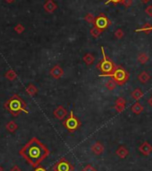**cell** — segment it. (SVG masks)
Here are the masks:
<instances>
[{
    "instance_id": "obj_1",
    "label": "cell",
    "mask_w": 152,
    "mask_h": 171,
    "mask_svg": "<svg viewBox=\"0 0 152 171\" xmlns=\"http://www.w3.org/2000/svg\"><path fill=\"white\" fill-rule=\"evenodd\" d=\"M49 150L37 138H32L21 151L20 155L24 158L32 167H37L49 155Z\"/></svg>"
},
{
    "instance_id": "obj_2",
    "label": "cell",
    "mask_w": 152,
    "mask_h": 171,
    "mask_svg": "<svg viewBox=\"0 0 152 171\" xmlns=\"http://www.w3.org/2000/svg\"><path fill=\"white\" fill-rule=\"evenodd\" d=\"M100 76L105 77V76H108V77H112L113 80L116 83V84L118 85H124V83H127V81L129 80V73H128L125 69H124L122 66H116L115 68V70L111 73V74L108 75H100Z\"/></svg>"
},
{
    "instance_id": "obj_3",
    "label": "cell",
    "mask_w": 152,
    "mask_h": 171,
    "mask_svg": "<svg viewBox=\"0 0 152 171\" xmlns=\"http://www.w3.org/2000/svg\"><path fill=\"white\" fill-rule=\"evenodd\" d=\"M101 51H102V55H103V59L102 61L99 62V66H97L98 68L100 69V71L103 73V75H108L111 74L116 68V66L114 64V63L111 60H109L107 56L105 54V50H104V48H101Z\"/></svg>"
},
{
    "instance_id": "obj_4",
    "label": "cell",
    "mask_w": 152,
    "mask_h": 171,
    "mask_svg": "<svg viewBox=\"0 0 152 171\" xmlns=\"http://www.w3.org/2000/svg\"><path fill=\"white\" fill-rule=\"evenodd\" d=\"M8 109H10L11 112H13L14 114H17L18 111L22 110L24 112H28L27 110L24 109V104L22 101V100L18 99L17 97L14 98V99L10 100L9 103H8Z\"/></svg>"
},
{
    "instance_id": "obj_5",
    "label": "cell",
    "mask_w": 152,
    "mask_h": 171,
    "mask_svg": "<svg viewBox=\"0 0 152 171\" xmlns=\"http://www.w3.org/2000/svg\"><path fill=\"white\" fill-rule=\"evenodd\" d=\"M65 126L69 130V131H74V130H76L77 127L79 126V122H78V120L74 117V114H73V111H71V116H70V117L66 121Z\"/></svg>"
},
{
    "instance_id": "obj_6",
    "label": "cell",
    "mask_w": 152,
    "mask_h": 171,
    "mask_svg": "<svg viewBox=\"0 0 152 171\" xmlns=\"http://www.w3.org/2000/svg\"><path fill=\"white\" fill-rule=\"evenodd\" d=\"M73 169L74 168L65 159H61L55 168V171H72Z\"/></svg>"
},
{
    "instance_id": "obj_7",
    "label": "cell",
    "mask_w": 152,
    "mask_h": 171,
    "mask_svg": "<svg viewBox=\"0 0 152 171\" xmlns=\"http://www.w3.org/2000/svg\"><path fill=\"white\" fill-rule=\"evenodd\" d=\"M139 151H140V152H141L143 154V155L149 156L152 152V146L148 142H144L139 147Z\"/></svg>"
},
{
    "instance_id": "obj_8",
    "label": "cell",
    "mask_w": 152,
    "mask_h": 171,
    "mask_svg": "<svg viewBox=\"0 0 152 171\" xmlns=\"http://www.w3.org/2000/svg\"><path fill=\"white\" fill-rule=\"evenodd\" d=\"M108 25V20L105 16H99V17L96 20V26L99 30L106 29Z\"/></svg>"
},
{
    "instance_id": "obj_9",
    "label": "cell",
    "mask_w": 152,
    "mask_h": 171,
    "mask_svg": "<svg viewBox=\"0 0 152 171\" xmlns=\"http://www.w3.org/2000/svg\"><path fill=\"white\" fill-rule=\"evenodd\" d=\"M150 79V75L148 72L146 71H142L141 74L138 75V80H139V82H141V83H148Z\"/></svg>"
},
{
    "instance_id": "obj_10",
    "label": "cell",
    "mask_w": 152,
    "mask_h": 171,
    "mask_svg": "<svg viewBox=\"0 0 152 171\" xmlns=\"http://www.w3.org/2000/svg\"><path fill=\"white\" fill-rule=\"evenodd\" d=\"M116 155L119 157V158H121V159H125L128 155H129V151H128V150L124 147V146H121V147H119L117 150H116Z\"/></svg>"
},
{
    "instance_id": "obj_11",
    "label": "cell",
    "mask_w": 152,
    "mask_h": 171,
    "mask_svg": "<svg viewBox=\"0 0 152 171\" xmlns=\"http://www.w3.org/2000/svg\"><path fill=\"white\" fill-rule=\"evenodd\" d=\"M144 110V108H143V106L139 103V102H136L135 104H133L132 106V111L136 114V115H140L141 113H142Z\"/></svg>"
},
{
    "instance_id": "obj_12",
    "label": "cell",
    "mask_w": 152,
    "mask_h": 171,
    "mask_svg": "<svg viewBox=\"0 0 152 171\" xmlns=\"http://www.w3.org/2000/svg\"><path fill=\"white\" fill-rule=\"evenodd\" d=\"M91 150L92 151L95 153V154H97V155H99V154H101L104 151V147H103V145L99 142H96L94 145H92V147H91Z\"/></svg>"
},
{
    "instance_id": "obj_13",
    "label": "cell",
    "mask_w": 152,
    "mask_h": 171,
    "mask_svg": "<svg viewBox=\"0 0 152 171\" xmlns=\"http://www.w3.org/2000/svg\"><path fill=\"white\" fill-rule=\"evenodd\" d=\"M66 110L63 107H59L55 110V116L57 117L58 119H62L66 117Z\"/></svg>"
},
{
    "instance_id": "obj_14",
    "label": "cell",
    "mask_w": 152,
    "mask_h": 171,
    "mask_svg": "<svg viewBox=\"0 0 152 171\" xmlns=\"http://www.w3.org/2000/svg\"><path fill=\"white\" fill-rule=\"evenodd\" d=\"M143 96H144V93L142 92L141 90L139 89V88L135 89L134 91L132 92V97L133 98L134 100H139L140 99H141Z\"/></svg>"
},
{
    "instance_id": "obj_15",
    "label": "cell",
    "mask_w": 152,
    "mask_h": 171,
    "mask_svg": "<svg viewBox=\"0 0 152 171\" xmlns=\"http://www.w3.org/2000/svg\"><path fill=\"white\" fill-rule=\"evenodd\" d=\"M149 56L146 53H141L138 56V62L141 63V64H145L149 61Z\"/></svg>"
},
{
    "instance_id": "obj_16",
    "label": "cell",
    "mask_w": 152,
    "mask_h": 171,
    "mask_svg": "<svg viewBox=\"0 0 152 171\" xmlns=\"http://www.w3.org/2000/svg\"><path fill=\"white\" fill-rule=\"evenodd\" d=\"M51 74L55 78H58L61 76V75L63 74V71L61 70V68L59 66H55L52 71H51Z\"/></svg>"
},
{
    "instance_id": "obj_17",
    "label": "cell",
    "mask_w": 152,
    "mask_h": 171,
    "mask_svg": "<svg viewBox=\"0 0 152 171\" xmlns=\"http://www.w3.org/2000/svg\"><path fill=\"white\" fill-rule=\"evenodd\" d=\"M116 83L115 82L114 80H109L108 82L106 83V86L108 90H110V91H113V90H115L116 88Z\"/></svg>"
},
{
    "instance_id": "obj_18",
    "label": "cell",
    "mask_w": 152,
    "mask_h": 171,
    "mask_svg": "<svg viewBox=\"0 0 152 171\" xmlns=\"http://www.w3.org/2000/svg\"><path fill=\"white\" fill-rule=\"evenodd\" d=\"M151 31H152V26L149 25V24H146V25H144L142 28L136 30V31H144L145 33H149Z\"/></svg>"
},
{
    "instance_id": "obj_19",
    "label": "cell",
    "mask_w": 152,
    "mask_h": 171,
    "mask_svg": "<svg viewBox=\"0 0 152 171\" xmlns=\"http://www.w3.org/2000/svg\"><path fill=\"white\" fill-rule=\"evenodd\" d=\"M83 59H84V61H85L88 64H92V63H93V61H94L93 56H92V55H91V54H87V55H85Z\"/></svg>"
},
{
    "instance_id": "obj_20",
    "label": "cell",
    "mask_w": 152,
    "mask_h": 171,
    "mask_svg": "<svg viewBox=\"0 0 152 171\" xmlns=\"http://www.w3.org/2000/svg\"><path fill=\"white\" fill-rule=\"evenodd\" d=\"M6 128L8 129L10 132H14V130L17 128V126L15 125V124L14 123V122L12 121V122H10L9 124H7V126H6Z\"/></svg>"
},
{
    "instance_id": "obj_21",
    "label": "cell",
    "mask_w": 152,
    "mask_h": 171,
    "mask_svg": "<svg viewBox=\"0 0 152 171\" xmlns=\"http://www.w3.org/2000/svg\"><path fill=\"white\" fill-rule=\"evenodd\" d=\"M115 108H116V109L117 112H122L125 109V105H116V107Z\"/></svg>"
},
{
    "instance_id": "obj_22",
    "label": "cell",
    "mask_w": 152,
    "mask_h": 171,
    "mask_svg": "<svg viewBox=\"0 0 152 171\" xmlns=\"http://www.w3.org/2000/svg\"><path fill=\"white\" fill-rule=\"evenodd\" d=\"M125 103H126V100L124 98H119V99L116 100V105H125Z\"/></svg>"
},
{
    "instance_id": "obj_23",
    "label": "cell",
    "mask_w": 152,
    "mask_h": 171,
    "mask_svg": "<svg viewBox=\"0 0 152 171\" xmlns=\"http://www.w3.org/2000/svg\"><path fill=\"white\" fill-rule=\"evenodd\" d=\"M82 171H97V170H96L91 165H87V166L82 169Z\"/></svg>"
},
{
    "instance_id": "obj_24",
    "label": "cell",
    "mask_w": 152,
    "mask_h": 171,
    "mask_svg": "<svg viewBox=\"0 0 152 171\" xmlns=\"http://www.w3.org/2000/svg\"><path fill=\"white\" fill-rule=\"evenodd\" d=\"M116 38H117V39H122V38H123V36H124V32H123V31H122V30H118V31L116 32Z\"/></svg>"
},
{
    "instance_id": "obj_25",
    "label": "cell",
    "mask_w": 152,
    "mask_h": 171,
    "mask_svg": "<svg viewBox=\"0 0 152 171\" xmlns=\"http://www.w3.org/2000/svg\"><path fill=\"white\" fill-rule=\"evenodd\" d=\"M145 12H146V14H147L149 16H152V5H149V6L146 8Z\"/></svg>"
},
{
    "instance_id": "obj_26",
    "label": "cell",
    "mask_w": 152,
    "mask_h": 171,
    "mask_svg": "<svg viewBox=\"0 0 152 171\" xmlns=\"http://www.w3.org/2000/svg\"><path fill=\"white\" fill-rule=\"evenodd\" d=\"M123 3L125 6H130L132 3V0H123Z\"/></svg>"
},
{
    "instance_id": "obj_27",
    "label": "cell",
    "mask_w": 152,
    "mask_h": 171,
    "mask_svg": "<svg viewBox=\"0 0 152 171\" xmlns=\"http://www.w3.org/2000/svg\"><path fill=\"white\" fill-rule=\"evenodd\" d=\"M34 171H47L44 168H42V167H39V168H37Z\"/></svg>"
},
{
    "instance_id": "obj_28",
    "label": "cell",
    "mask_w": 152,
    "mask_h": 171,
    "mask_svg": "<svg viewBox=\"0 0 152 171\" xmlns=\"http://www.w3.org/2000/svg\"><path fill=\"white\" fill-rule=\"evenodd\" d=\"M11 171H21V170H20V168H19L17 166H14V167L11 169Z\"/></svg>"
},
{
    "instance_id": "obj_29",
    "label": "cell",
    "mask_w": 152,
    "mask_h": 171,
    "mask_svg": "<svg viewBox=\"0 0 152 171\" xmlns=\"http://www.w3.org/2000/svg\"><path fill=\"white\" fill-rule=\"evenodd\" d=\"M148 104L150 106V107H152V96L148 100Z\"/></svg>"
},
{
    "instance_id": "obj_30",
    "label": "cell",
    "mask_w": 152,
    "mask_h": 171,
    "mask_svg": "<svg viewBox=\"0 0 152 171\" xmlns=\"http://www.w3.org/2000/svg\"><path fill=\"white\" fill-rule=\"evenodd\" d=\"M120 1H121V0H108V2H113V3H116H116H119ZM108 2H107V3H108Z\"/></svg>"
},
{
    "instance_id": "obj_31",
    "label": "cell",
    "mask_w": 152,
    "mask_h": 171,
    "mask_svg": "<svg viewBox=\"0 0 152 171\" xmlns=\"http://www.w3.org/2000/svg\"><path fill=\"white\" fill-rule=\"evenodd\" d=\"M141 1H142L143 3H148V2L149 1V0H141Z\"/></svg>"
},
{
    "instance_id": "obj_32",
    "label": "cell",
    "mask_w": 152,
    "mask_h": 171,
    "mask_svg": "<svg viewBox=\"0 0 152 171\" xmlns=\"http://www.w3.org/2000/svg\"><path fill=\"white\" fill-rule=\"evenodd\" d=\"M0 171H3V168H2V167L0 166Z\"/></svg>"
}]
</instances>
